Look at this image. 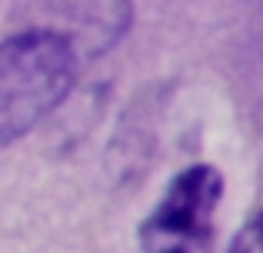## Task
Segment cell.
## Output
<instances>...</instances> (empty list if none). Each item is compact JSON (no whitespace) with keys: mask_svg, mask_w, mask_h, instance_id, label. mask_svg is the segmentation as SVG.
I'll return each instance as SVG.
<instances>
[{"mask_svg":"<svg viewBox=\"0 0 263 253\" xmlns=\"http://www.w3.org/2000/svg\"><path fill=\"white\" fill-rule=\"evenodd\" d=\"M223 177L220 170L197 163L170 180L163 200L140 227L143 253H203L213 240Z\"/></svg>","mask_w":263,"mask_h":253,"instance_id":"obj_2","label":"cell"},{"mask_svg":"<svg viewBox=\"0 0 263 253\" xmlns=\"http://www.w3.org/2000/svg\"><path fill=\"white\" fill-rule=\"evenodd\" d=\"M230 253H263V213H257L237 233V240L230 243Z\"/></svg>","mask_w":263,"mask_h":253,"instance_id":"obj_3","label":"cell"},{"mask_svg":"<svg viewBox=\"0 0 263 253\" xmlns=\"http://www.w3.org/2000/svg\"><path fill=\"white\" fill-rule=\"evenodd\" d=\"M77 60V47L47 27L0 40V150L64 104Z\"/></svg>","mask_w":263,"mask_h":253,"instance_id":"obj_1","label":"cell"}]
</instances>
